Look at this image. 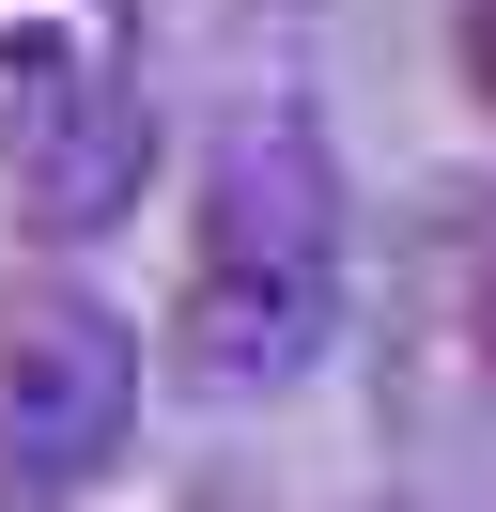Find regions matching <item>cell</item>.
<instances>
[{
    "label": "cell",
    "mask_w": 496,
    "mask_h": 512,
    "mask_svg": "<svg viewBox=\"0 0 496 512\" xmlns=\"http://www.w3.org/2000/svg\"><path fill=\"white\" fill-rule=\"evenodd\" d=\"M341 326V171L310 109H248L202 171L186 218V295H171V357L202 388H295Z\"/></svg>",
    "instance_id": "1"
},
{
    "label": "cell",
    "mask_w": 496,
    "mask_h": 512,
    "mask_svg": "<svg viewBox=\"0 0 496 512\" xmlns=\"http://www.w3.org/2000/svg\"><path fill=\"white\" fill-rule=\"evenodd\" d=\"M140 419V326L78 280H0V512L78 497Z\"/></svg>",
    "instance_id": "2"
},
{
    "label": "cell",
    "mask_w": 496,
    "mask_h": 512,
    "mask_svg": "<svg viewBox=\"0 0 496 512\" xmlns=\"http://www.w3.org/2000/svg\"><path fill=\"white\" fill-rule=\"evenodd\" d=\"M140 78V0H0V156Z\"/></svg>",
    "instance_id": "3"
},
{
    "label": "cell",
    "mask_w": 496,
    "mask_h": 512,
    "mask_svg": "<svg viewBox=\"0 0 496 512\" xmlns=\"http://www.w3.org/2000/svg\"><path fill=\"white\" fill-rule=\"evenodd\" d=\"M31 202H47L62 233H93V218H124V202H140V171H155V109H140V78H124L109 109H78V125H47L31 140Z\"/></svg>",
    "instance_id": "4"
},
{
    "label": "cell",
    "mask_w": 496,
    "mask_h": 512,
    "mask_svg": "<svg viewBox=\"0 0 496 512\" xmlns=\"http://www.w3.org/2000/svg\"><path fill=\"white\" fill-rule=\"evenodd\" d=\"M450 326H465V357L496 373V233H465V264H450Z\"/></svg>",
    "instance_id": "5"
},
{
    "label": "cell",
    "mask_w": 496,
    "mask_h": 512,
    "mask_svg": "<svg viewBox=\"0 0 496 512\" xmlns=\"http://www.w3.org/2000/svg\"><path fill=\"white\" fill-rule=\"evenodd\" d=\"M465 78H481V109H496V0H465Z\"/></svg>",
    "instance_id": "6"
}]
</instances>
